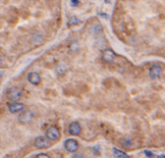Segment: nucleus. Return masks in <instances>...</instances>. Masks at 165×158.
Wrapping results in <instances>:
<instances>
[{
  "label": "nucleus",
  "mask_w": 165,
  "mask_h": 158,
  "mask_svg": "<svg viewBox=\"0 0 165 158\" xmlns=\"http://www.w3.org/2000/svg\"><path fill=\"white\" fill-rule=\"evenodd\" d=\"M144 153H145L146 156L149 157V158H151V157H153V156H155V153H153V152L149 151V150H145V151H144Z\"/></svg>",
  "instance_id": "nucleus-16"
},
{
  "label": "nucleus",
  "mask_w": 165,
  "mask_h": 158,
  "mask_svg": "<svg viewBox=\"0 0 165 158\" xmlns=\"http://www.w3.org/2000/svg\"><path fill=\"white\" fill-rule=\"evenodd\" d=\"M79 22H80V19H78L76 17H72L70 18V20H69V24H70V25H76Z\"/></svg>",
  "instance_id": "nucleus-13"
},
{
  "label": "nucleus",
  "mask_w": 165,
  "mask_h": 158,
  "mask_svg": "<svg viewBox=\"0 0 165 158\" xmlns=\"http://www.w3.org/2000/svg\"><path fill=\"white\" fill-rule=\"evenodd\" d=\"M24 109V104L19 101H12L8 104V110L11 114H15L22 111Z\"/></svg>",
  "instance_id": "nucleus-8"
},
{
  "label": "nucleus",
  "mask_w": 165,
  "mask_h": 158,
  "mask_svg": "<svg viewBox=\"0 0 165 158\" xmlns=\"http://www.w3.org/2000/svg\"><path fill=\"white\" fill-rule=\"evenodd\" d=\"M45 135L50 141H57L58 139L60 138V131L56 127V126L51 125L46 129Z\"/></svg>",
  "instance_id": "nucleus-4"
},
{
  "label": "nucleus",
  "mask_w": 165,
  "mask_h": 158,
  "mask_svg": "<svg viewBox=\"0 0 165 158\" xmlns=\"http://www.w3.org/2000/svg\"><path fill=\"white\" fill-rule=\"evenodd\" d=\"M66 71H67V67L65 66V64L60 63V64L57 65V67H56V72H57L58 75H62Z\"/></svg>",
  "instance_id": "nucleus-12"
},
{
  "label": "nucleus",
  "mask_w": 165,
  "mask_h": 158,
  "mask_svg": "<svg viewBox=\"0 0 165 158\" xmlns=\"http://www.w3.org/2000/svg\"><path fill=\"white\" fill-rule=\"evenodd\" d=\"M72 158H84V156L81 153H74Z\"/></svg>",
  "instance_id": "nucleus-18"
},
{
  "label": "nucleus",
  "mask_w": 165,
  "mask_h": 158,
  "mask_svg": "<svg viewBox=\"0 0 165 158\" xmlns=\"http://www.w3.org/2000/svg\"><path fill=\"white\" fill-rule=\"evenodd\" d=\"M34 144L38 149H47V147H49L51 146V141L47 137L39 136L35 139Z\"/></svg>",
  "instance_id": "nucleus-3"
},
{
  "label": "nucleus",
  "mask_w": 165,
  "mask_h": 158,
  "mask_svg": "<svg viewBox=\"0 0 165 158\" xmlns=\"http://www.w3.org/2000/svg\"><path fill=\"white\" fill-rule=\"evenodd\" d=\"M33 118H34L33 111H31V110H24V111H22L19 114L18 120L20 123L26 124V123H29L31 120H33Z\"/></svg>",
  "instance_id": "nucleus-2"
},
{
  "label": "nucleus",
  "mask_w": 165,
  "mask_h": 158,
  "mask_svg": "<svg viewBox=\"0 0 165 158\" xmlns=\"http://www.w3.org/2000/svg\"><path fill=\"white\" fill-rule=\"evenodd\" d=\"M162 72V68L159 65H152L149 68L148 74L151 79H157L160 77Z\"/></svg>",
  "instance_id": "nucleus-5"
},
{
  "label": "nucleus",
  "mask_w": 165,
  "mask_h": 158,
  "mask_svg": "<svg viewBox=\"0 0 165 158\" xmlns=\"http://www.w3.org/2000/svg\"><path fill=\"white\" fill-rule=\"evenodd\" d=\"M116 59V54L112 49H105L102 53V60L103 62L106 63V64H110V63L114 62Z\"/></svg>",
  "instance_id": "nucleus-6"
},
{
  "label": "nucleus",
  "mask_w": 165,
  "mask_h": 158,
  "mask_svg": "<svg viewBox=\"0 0 165 158\" xmlns=\"http://www.w3.org/2000/svg\"><path fill=\"white\" fill-rule=\"evenodd\" d=\"M22 96V92L18 87H11L7 91V97L12 101H18Z\"/></svg>",
  "instance_id": "nucleus-1"
},
{
  "label": "nucleus",
  "mask_w": 165,
  "mask_h": 158,
  "mask_svg": "<svg viewBox=\"0 0 165 158\" xmlns=\"http://www.w3.org/2000/svg\"><path fill=\"white\" fill-rule=\"evenodd\" d=\"M104 2H105V3H109V2H110V0H104Z\"/></svg>",
  "instance_id": "nucleus-19"
},
{
  "label": "nucleus",
  "mask_w": 165,
  "mask_h": 158,
  "mask_svg": "<svg viewBox=\"0 0 165 158\" xmlns=\"http://www.w3.org/2000/svg\"><path fill=\"white\" fill-rule=\"evenodd\" d=\"M71 3H72V6H73V7H76L79 5L78 0H71Z\"/></svg>",
  "instance_id": "nucleus-17"
},
{
  "label": "nucleus",
  "mask_w": 165,
  "mask_h": 158,
  "mask_svg": "<svg viewBox=\"0 0 165 158\" xmlns=\"http://www.w3.org/2000/svg\"><path fill=\"white\" fill-rule=\"evenodd\" d=\"M27 80L32 84V85L37 86L41 83V76L38 72L36 71H30L27 74Z\"/></svg>",
  "instance_id": "nucleus-9"
},
{
  "label": "nucleus",
  "mask_w": 165,
  "mask_h": 158,
  "mask_svg": "<svg viewBox=\"0 0 165 158\" xmlns=\"http://www.w3.org/2000/svg\"><path fill=\"white\" fill-rule=\"evenodd\" d=\"M112 152H113L114 157H116V158H130V155L127 154L126 152L121 150L119 149H116V147H114V149L112 150Z\"/></svg>",
  "instance_id": "nucleus-11"
},
{
  "label": "nucleus",
  "mask_w": 165,
  "mask_h": 158,
  "mask_svg": "<svg viewBox=\"0 0 165 158\" xmlns=\"http://www.w3.org/2000/svg\"><path fill=\"white\" fill-rule=\"evenodd\" d=\"M69 133L73 136H77L81 133V126L77 122H72L69 124Z\"/></svg>",
  "instance_id": "nucleus-10"
},
{
  "label": "nucleus",
  "mask_w": 165,
  "mask_h": 158,
  "mask_svg": "<svg viewBox=\"0 0 165 158\" xmlns=\"http://www.w3.org/2000/svg\"><path fill=\"white\" fill-rule=\"evenodd\" d=\"M36 158H51V157L46 153H39L36 156Z\"/></svg>",
  "instance_id": "nucleus-15"
},
{
  "label": "nucleus",
  "mask_w": 165,
  "mask_h": 158,
  "mask_svg": "<svg viewBox=\"0 0 165 158\" xmlns=\"http://www.w3.org/2000/svg\"><path fill=\"white\" fill-rule=\"evenodd\" d=\"M131 144H132V141H131V139H130V138H126V139H125L124 141H123V145L124 146V147H126V149H129V147L131 146Z\"/></svg>",
  "instance_id": "nucleus-14"
},
{
  "label": "nucleus",
  "mask_w": 165,
  "mask_h": 158,
  "mask_svg": "<svg viewBox=\"0 0 165 158\" xmlns=\"http://www.w3.org/2000/svg\"><path fill=\"white\" fill-rule=\"evenodd\" d=\"M64 146L69 152H76L78 150V143L74 139H67L64 143Z\"/></svg>",
  "instance_id": "nucleus-7"
}]
</instances>
